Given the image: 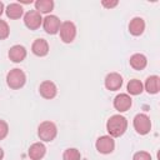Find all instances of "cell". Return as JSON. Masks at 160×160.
Instances as JSON below:
<instances>
[{
    "mask_svg": "<svg viewBox=\"0 0 160 160\" xmlns=\"http://www.w3.org/2000/svg\"><path fill=\"white\" fill-rule=\"evenodd\" d=\"M58 135V128L52 121H42L38 128V136L40 140L49 142L52 141Z\"/></svg>",
    "mask_w": 160,
    "mask_h": 160,
    "instance_id": "obj_3",
    "label": "cell"
},
{
    "mask_svg": "<svg viewBox=\"0 0 160 160\" xmlns=\"http://www.w3.org/2000/svg\"><path fill=\"white\" fill-rule=\"evenodd\" d=\"M60 25H61L60 19L56 15H46L42 19V28L46 34H50V35L58 34L60 30Z\"/></svg>",
    "mask_w": 160,
    "mask_h": 160,
    "instance_id": "obj_8",
    "label": "cell"
},
{
    "mask_svg": "<svg viewBox=\"0 0 160 160\" xmlns=\"http://www.w3.org/2000/svg\"><path fill=\"white\" fill-rule=\"evenodd\" d=\"M4 12V4L0 1V16H1V14Z\"/></svg>",
    "mask_w": 160,
    "mask_h": 160,
    "instance_id": "obj_26",
    "label": "cell"
},
{
    "mask_svg": "<svg viewBox=\"0 0 160 160\" xmlns=\"http://www.w3.org/2000/svg\"><path fill=\"white\" fill-rule=\"evenodd\" d=\"M118 4H119V1H118V0H112V1L102 0V1H101V5H102L104 8H106V9H112V8L118 6Z\"/></svg>",
    "mask_w": 160,
    "mask_h": 160,
    "instance_id": "obj_25",
    "label": "cell"
},
{
    "mask_svg": "<svg viewBox=\"0 0 160 160\" xmlns=\"http://www.w3.org/2000/svg\"><path fill=\"white\" fill-rule=\"evenodd\" d=\"M54 9L52 0H38L35 1V10L40 14H49Z\"/></svg>",
    "mask_w": 160,
    "mask_h": 160,
    "instance_id": "obj_19",
    "label": "cell"
},
{
    "mask_svg": "<svg viewBox=\"0 0 160 160\" xmlns=\"http://www.w3.org/2000/svg\"><path fill=\"white\" fill-rule=\"evenodd\" d=\"M39 92H40V95H41L44 99L51 100V99H54V98L56 96V94H58V88H56V85H55L52 81L45 80V81H42V82L40 84V86H39Z\"/></svg>",
    "mask_w": 160,
    "mask_h": 160,
    "instance_id": "obj_10",
    "label": "cell"
},
{
    "mask_svg": "<svg viewBox=\"0 0 160 160\" xmlns=\"http://www.w3.org/2000/svg\"><path fill=\"white\" fill-rule=\"evenodd\" d=\"M132 160H152L151 159V155L146 151H138L134 154L132 156Z\"/></svg>",
    "mask_w": 160,
    "mask_h": 160,
    "instance_id": "obj_24",
    "label": "cell"
},
{
    "mask_svg": "<svg viewBox=\"0 0 160 160\" xmlns=\"http://www.w3.org/2000/svg\"><path fill=\"white\" fill-rule=\"evenodd\" d=\"M128 129V120L125 116L116 114L109 118L106 121V130L111 138H120L125 134Z\"/></svg>",
    "mask_w": 160,
    "mask_h": 160,
    "instance_id": "obj_1",
    "label": "cell"
},
{
    "mask_svg": "<svg viewBox=\"0 0 160 160\" xmlns=\"http://www.w3.org/2000/svg\"><path fill=\"white\" fill-rule=\"evenodd\" d=\"M8 56L12 62H21L26 58V49L22 45H14L10 48Z\"/></svg>",
    "mask_w": 160,
    "mask_h": 160,
    "instance_id": "obj_12",
    "label": "cell"
},
{
    "mask_svg": "<svg viewBox=\"0 0 160 160\" xmlns=\"http://www.w3.org/2000/svg\"><path fill=\"white\" fill-rule=\"evenodd\" d=\"M134 129L140 135H146L151 130V121L146 114H138L132 120Z\"/></svg>",
    "mask_w": 160,
    "mask_h": 160,
    "instance_id": "obj_4",
    "label": "cell"
},
{
    "mask_svg": "<svg viewBox=\"0 0 160 160\" xmlns=\"http://www.w3.org/2000/svg\"><path fill=\"white\" fill-rule=\"evenodd\" d=\"M95 146L100 154H111L115 149L114 138H111L110 135H102L96 140Z\"/></svg>",
    "mask_w": 160,
    "mask_h": 160,
    "instance_id": "obj_6",
    "label": "cell"
},
{
    "mask_svg": "<svg viewBox=\"0 0 160 160\" xmlns=\"http://www.w3.org/2000/svg\"><path fill=\"white\" fill-rule=\"evenodd\" d=\"M104 84H105V88L110 91H116L121 88L122 85V76L119 74V72H110L105 76V80H104Z\"/></svg>",
    "mask_w": 160,
    "mask_h": 160,
    "instance_id": "obj_9",
    "label": "cell"
},
{
    "mask_svg": "<svg viewBox=\"0 0 160 160\" xmlns=\"http://www.w3.org/2000/svg\"><path fill=\"white\" fill-rule=\"evenodd\" d=\"M128 92L130 94V95H139V94H141L142 92V90H144V85H142V82L140 81V80H138V79H131L129 82H128Z\"/></svg>",
    "mask_w": 160,
    "mask_h": 160,
    "instance_id": "obj_20",
    "label": "cell"
},
{
    "mask_svg": "<svg viewBox=\"0 0 160 160\" xmlns=\"http://www.w3.org/2000/svg\"><path fill=\"white\" fill-rule=\"evenodd\" d=\"M131 98L129 94H119L114 99V108L119 112H125L131 108Z\"/></svg>",
    "mask_w": 160,
    "mask_h": 160,
    "instance_id": "obj_11",
    "label": "cell"
},
{
    "mask_svg": "<svg viewBox=\"0 0 160 160\" xmlns=\"http://www.w3.org/2000/svg\"><path fill=\"white\" fill-rule=\"evenodd\" d=\"M10 34V28L5 20L0 19V40H5Z\"/></svg>",
    "mask_w": 160,
    "mask_h": 160,
    "instance_id": "obj_22",
    "label": "cell"
},
{
    "mask_svg": "<svg viewBox=\"0 0 160 160\" xmlns=\"http://www.w3.org/2000/svg\"><path fill=\"white\" fill-rule=\"evenodd\" d=\"M129 62H130V66L132 69H135V70H142L148 65V59H146V56L144 54H134V55L130 56Z\"/></svg>",
    "mask_w": 160,
    "mask_h": 160,
    "instance_id": "obj_16",
    "label": "cell"
},
{
    "mask_svg": "<svg viewBox=\"0 0 160 160\" xmlns=\"http://www.w3.org/2000/svg\"><path fill=\"white\" fill-rule=\"evenodd\" d=\"M80 159H81V154L75 148H69L62 154V160H80Z\"/></svg>",
    "mask_w": 160,
    "mask_h": 160,
    "instance_id": "obj_21",
    "label": "cell"
},
{
    "mask_svg": "<svg viewBox=\"0 0 160 160\" xmlns=\"http://www.w3.org/2000/svg\"><path fill=\"white\" fill-rule=\"evenodd\" d=\"M59 32H60V39L65 44H70L74 41L76 36V26L72 21H64L60 25Z\"/></svg>",
    "mask_w": 160,
    "mask_h": 160,
    "instance_id": "obj_5",
    "label": "cell"
},
{
    "mask_svg": "<svg viewBox=\"0 0 160 160\" xmlns=\"http://www.w3.org/2000/svg\"><path fill=\"white\" fill-rule=\"evenodd\" d=\"M24 24L30 30H36L42 25V18L41 14L36 10H30L24 15Z\"/></svg>",
    "mask_w": 160,
    "mask_h": 160,
    "instance_id": "obj_7",
    "label": "cell"
},
{
    "mask_svg": "<svg viewBox=\"0 0 160 160\" xmlns=\"http://www.w3.org/2000/svg\"><path fill=\"white\" fill-rule=\"evenodd\" d=\"M144 88L149 94H158L160 90V78L158 75L149 76L145 81Z\"/></svg>",
    "mask_w": 160,
    "mask_h": 160,
    "instance_id": "obj_18",
    "label": "cell"
},
{
    "mask_svg": "<svg viewBox=\"0 0 160 160\" xmlns=\"http://www.w3.org/2000/svg\"><path fill=\"white\" fill-rule=\"evenodd\" d=\"M2 158H4V150L0 148V160H2Z\"/></svg>",
    "mask_w": 160,
    "mask_h": 160,
    "instance_id": "obj_27",
    "label": "cell"
},
{
    "mask_svg": "<svg viewBox=\"0 0 160 160\" xmlns=\"http://www.w3.org/2000/svg\"><path fill=\"white\" fill-rule=\"evenodd\" d=\"M46 152V148L42 142H34L28 151V155L31 160H41L45 156Z\"/></svg>",
    "mask_w": 160,
    "mask_h": 160,
    "instance_id": "obj_15",
    "label": "cell"
},
{
    "mask_svg": "<svg viewBox=\"0 0 160 160\" xmlns=\"http://www.w3.org/2000/svg\"><path fill=\"white\" fill-rule=\"evenodd\" d=\"M31 51L36 56H46L49 52V44L45 39H36L31 45Z\"/></svg>",
    "mask_w": 160,
    "mask_h": 160,
    "instance_id": "obj_13",
    "label": "cell"
},
{
    "mask_svg": "<svg viewBox=\"0 0 160 160\" xmlns=\"http://www.w3.org/2000/svg\"><path fill=\"white\" fill-rule=\"evenodd\" d=\"M26 82V75L21 69H11L6 75V84L10 89L18 90L21 89Z\"/></svg>",
    "mask_w": 160,
    "mask_h": 160,
    "instance_id": "obj_2",
    "label": "cell"
},
{
    "mask_svg": "<svg viewBox=\"0 0 160 160\" xmlns=\"http://www.w3.org/2000/svg\"><path fill=\"white\" fill-rule=\"evenodd\" d=\"M145 30V21L142 18H132L129 22V32L134 36H139L144 32Z\"/></svg>",
    "mask_w": 160,
    "mask_h": 160,
    "instance_id": "obj_14",
    "label": "cell"
},
{
    "mask_svg": "<svg viewBox=\"0 0 160 160\" xmlns=\"http://www.w3.org/2000/svg\"><path fill=\"white\" fill-rule=\"evenodd\" d=\"M9 134V125L5 120L0 119V140H4Z\"/></svg>",
    "mask_w": 160,
    "mask_h": 160,
    "instance_id": "obj_23",
    "label": "cell"
},
{
    "mask_svg": "<svg viewBox=\"0 0 160 160\" xmlns=\"http://www.w3.org/2000/svg\"><path fill=\"white\" fill-rule=\"evenodd\" d=\"M5 12H6V16H8L9 19L16 20V19H20V18L22 16L24 9H22V6H21L20 4L12 2V4H9V5L6 6Z\"/></svg>",
    "mask_w": 160,
    "mask_h": 160,
    "instance_id": "obj_17",
    "label": "cell"
}]
</instances>
